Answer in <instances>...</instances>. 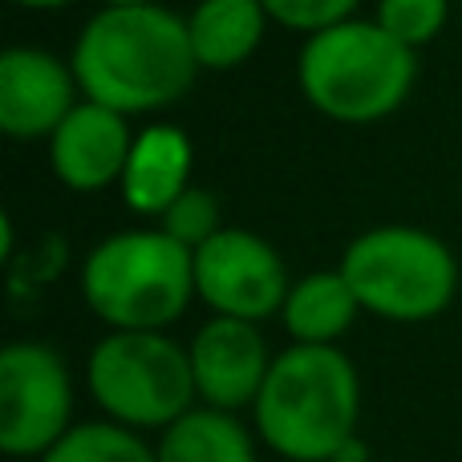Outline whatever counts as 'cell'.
<instances>
[{"mask_svg": "<svg viewBox=\"0 0 462 462\" xmlns=\"http://www.w3.org/2000/svg\"><path fill=\"white\" fill-rule=\"evenodd\" d=\"M81 300L106 328H171L195 300V252L162 227L114 231L81 260Z\"/></svg>", "mask_w": 462, "mask_h": 462, "instance_id": "obj_4", "label": "cell"}, {"mask_svg": "<svg viewBox=\"0 0 462 462\" xmlns=\"http://www.w3.org/2000/svg\"><path fill=\"white\" fill-rule=\"evenodd\" d=\"M288 288L292 280H288L284 255L247 227L227 224L195 252V296L216 317H239L260 325L268 317H280Z\"/></svg>", "mask_w": 462, "mask_h": 462, "instance_id": "obj_8", "label": "cell"}, {"mask_svg": "<svg viewBox=\"0 0 462 462\" xmlns=\"http://www.w3.org/2000/svg\"><path fill=\"white\" fill-rule=\"evenodd\" d=\"M16 8H29V13H57V8L73 5V0H13Z\"/></svg>", "mask_w": 462, "mask_h": 462, "instance_id": "obj_20", "label": "cell"}, {"mask_svg": "<svg viewBox=\"0 0 462 462\" xmlns=\"http://www.w3.org/2000/svg\"><path fill=\"white\" fill-rule=\"evenodd\" d=\"M345 280L374 312L393 325H422L455 304L458 255L442 236L414 224H377L349 239L341 263Z\"/></svg>", "mask_w": 462, "mask_h": 462, "instance_id": "obj_6", "label": "cell"}, {"mask_svg": "<svg viewBox=\"0 0 462 462\" xmlns=\"http://www.w3.org/2000/svg\"><path fill=\"white\" fill-rule=\"evenodd\" d=\"M195 187V143L175 122H151L134 134L126 171H122V203L138 219H162L179 195Z\"/></svg>", "mask_w": 462, "mask_h": 462, "instance_id": "obj_12", "label": "cell"}, {"mask_svg": "<svg viewBox=\"0 0 462 462\" xmlns=\"http://www.w3.org/2000/svg\"><path fill=\"white\" fill-rule=\"evenodd\" d=\"M458 5H462V0H458Z\"/></svg>", "mask_w": 462, "mask_h": 462, "instance_id": "obj_23", "label": "cell"}, {"mask_svg": "<svg viewBox=\"0 0 462 462\" xmlns=\"http://www.w3.org/2000/svg\"><path fill=\"white\" fill-rule=\"evenodd\" d=\"M361 0H263L272 24L280 29H292L300 37H312V32H325L333 24L357 16Z\"/></svg>", "mask_w": 462, "mask_h": 462, "instance_id": "obj_19", "label": "cell"}, {"mask_svg": "<svg viewBox=\"0 0 462 462\" xmlns=\"http://www.w3.org/2000/svg\"><path fill=\"white\" fill-rule=\"evenodd\" d=\"M130 118L102 102H89L81 97L73 106V114L53 130V138L45 143L49 151V171L61 187L78 195H94L106 187L122 183V171H126L130 146H134Z\"/></svg>", "mask_w": 462, "mask_h": 462, "instance_id": "obj_11", "label": "cell"}, {"mask_svg": "<svg viewBox=\"0 0 462 462\" xmlns=\"http://www.w3.org/2000/svg\"><path fill=\"white\" fill-rule=\"evenodd\" d=\"M260 434L239 414L216 406H191L179 422L159 434V462H260Z\"/></svg>", "mask_w": 462, "mask_h": 462, "instance_id": "obj_15", "label": "cell"}, {"mask_svg": "<svg viewBox=\"0 0 462 462\" xmlns=\"http://www.w3.org/2000/svg\"><path fill=\"white\" fill-rule=\"evenodd\" d=\"M73 430V374L45 341L0 349V450L37 462Z\"/></svg>", "mask_w": 462, "mask_h": 462, "instance_id": "obj_7", "label": "cell"}, {"mask_svg": "<svg viewBox=\"0 0 462 462\" xmlns=\"http://www.w3.org/2000/svg\"><path fill=\"white\" fill-rule=\"evenodd\" d=\"M450 5L455 0H377L374 21L418 53V49L442 37V29L450 21Z\"/></svg>", "mask_w": 462, "mask_h": 462, "instance_id": "obj_17", "label": "cell"}, {"mask_svg": "<svg viewBox=\"0 0 462 462\" xmlns=\"http://www.w3.org/2000/svg\"><path fill=\"white\" fill-rule=\"evenodd\" d=\"M333 462H369V450H365V442H361V439H353L349 447H345V450H341V455H337Z\"/></svg>", "mask_w": 462, "mask_h": 462, "instance_id": "obj_21", "label": "cell"}, {"mask_svg": "<svg viewBox=\"0 0 462 462\" xmlns=\"http://www.w3.org/2000/svg\"><path fill=\"white\" fill-rule=\"evenodd\" d=\"M86 390L102 418L162 434L199 406L191 353L167 328H110L86 357Z\"/></svg>", "mask_w": 462, "mask_h": 462, "instance_id": "obj_5", "label": "cell"}, {"mask_svg": "<svg viewBox=\"0 0 462 462\" xmlns=\"http://www.w3.org/2000/svg\"><path fill=\"white\" fill-rule=\"evenodd\" d=\"M304 102L328 122L369 126L406 106L418 81V53L369 16H349L325 32L304 37L296 57Z\"/></svg>", "mask_w": 462, "mask_h": 462, "instance_id": "obj_3", "label": "cell"}, {"mask_svg": "<svg viewBox=\"0 0 462 462\" xmlns=\"http://www.w3.org/2000/svg\"><path fill=\"white\" fill-rule=\"evenodd\" d=\"M69 65L89 102L126 118L179 106L199 78L187 16L167 5L97 8L73 41Z\"/></svg>", "mask_w": 462, "mask_h": 462, "instance_id": "obj_1", "label": "cell"}, {"mask_svg": "<svg viewBox=\"0 0 462 462\" xmlns=\"http://www.w3.org/2000/svg\"><path fill=\"white\" fill-rule=\"evenodd\" d=\"M81 97L73 65L49 49L13 45L0 53V130L13 143H49Z\"/></svg>", "mask_w": 462, "mask_h": 462, "instance_id": "obj_9", "label": "cell"}, {"mask_svg": "<svg viewBox=\"0 0 462 462\" xmlns=\"http://www.w3.org/2000/svg\"><path fill=\"white\" fill-rule=\"evenodd\" d=\"M37 462H159V450L130 426L97 418V422H73V430Z\"/></svg>", "mask_w": 462, "mask_h": 462, "instance_id": "obj_16", "label": "cell"}, {"mask_svg": "<svg viewBox=\"0 0 462 462\" xmlns=\"http://www.w3.org/2000/svg\"><path fill=\"white\" fill-rule=\"evenodd\" d=\"M252 426L288 462H333L357 439L361 377L341 345H288L272 357Z\"/></svg>", "mask_w": 462, "mask_h": 462, "instance_id": "obj_2", "label": "cell"}, {"mask_svg": "<svg viewBox=\"0 0 462 462\" xmlns=\"http://www.w3.org/2000/svg\"><path fill=\"white\" fill-rule=\"evenodd\" d=\"M134 5H159V0H97V8H134Z\"/></svg>", "mask_w": 462, "mask_h": 462, "instance_id": "obj_22", "label": "cell"}, {"mask_svg": "<svg viewBox=\"0 0 462 462\" xmlns=\"http://www.w3.org/2000/svg\"><path fill=\"white\" fill-rule=\"evenodd\" d=\"M159 227L167 231L171 239H179L183 247L199 252L208 239H216L224 231V208H219V195L208 191V187H187L175 203L167 208V216L159 219Z\"/></svg>", "mask_w": 462, "mask_h": 462, "instance_id": "obj_18", "label": "cell"}, {"mask_svg": "<svg viewBox=\"0 0 462 462\" xmlns=\"http://www.w3.org/2000/svg\"><path fill=\"white\" fill-rule=\"evenodd\" d=\"M268 24L272 16L263 0H199L187 13V37L199 69L227 73L252 61L268 37Z\"/></svg>", "mask_w": 462, "mask_h": 462, "instance_id": "obj_13", "label": "cell"}, {"mask_svg": "<svg viewBox=\"0 0 462 462\" xmlns=\"http://www.w3.org/2000/svg\"><path fill=\"white\" fill-rule=\"evenodd\" d=\"M361 317V300L341 268L309 272L284 296V333L292 345H341Z\"/></svg>", "mask_w": 462, "mask_h": 462, "instance_id": "obj_14", "label": "cell"}, {"mask_svg": "<svg viewBox=\"0 0 462 462\" xmlns=\"http://www.w3.org/2000/svg\"><path fill=\"white\" fill-rule=\"evenodd\" d=\"M187 353H191L199 402L216 410H231V414L255 406L263 382H268L272 357H276L255 320L216 317V312L191 333Z\"/></svg>", "mask_w": 462, "mask_h": 462, "instance_id": "obj_10", "label": "cell"}]
</instances>
